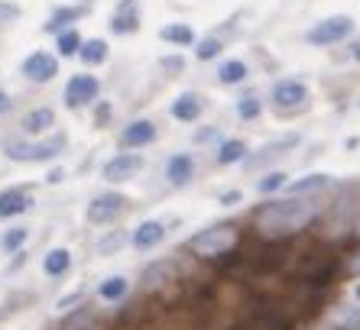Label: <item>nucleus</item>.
<instances>
[{
	"label": "nucleus",
	"mask_w": 360,
	"mask_h": 330,
	"mask_svg": "<svg viewBox=\"0 0 360 330\" xmlns=\"http://www.w3.org/2000/svg\"><path fill=\"white\" fill-rule=\"evenodd\" d=\"M221 49H224V46H221V39H205V42H198V46H195V55H198L201 62H208V58H214Z\"/></svg>",
	"instance_id": "nucleus-33"
},
{
	"label": "nucleus",
	"mask_w": 360,
	"mask_h": 330,
	"mask_svg": "<svg viewBox=\"0 0 360 330\" xmlns=\"http://www.w3.org/2000/svg\"><path fill=\"white\" fill-rule=\"evenodd\" d=\"M124 243H127V233L124 230H114V233H108V237L98 243V253H101V256H114Z\"/></svg>",
	"instance_id": "nucleus-28"
},
{
	"label": "nucleus",
	"mask_w": 360,
	"mask_h": 330,
	"mask_svg": "<svg viewBox=\"0 0 360 330\" xmlns=\"http://www.w3.org/2000/svg\"><path fill=\"white\" fill-rule=\"evenodd\" d=\"M98 295L104 298V301H120V298L127 295V279L124 275H110V279H104L101 282V289H98Z\"/></svg>",
	"instance_id": "nucleus-25"
},
{
	"label": "nucleus",
	"mask_w": 360,
	"mask_h": 330,
	"mask_svg": "<svg viewBox=\"0 0 360 330\" xmlns=\"http://www.w3.org/2000/svg\"><path fill=\"white\" fill-rule=\"evenodd\" d=\"M91 317H94V314L88 311V308H78L72 317H65V321H62V330H84L88 324H91Z\"/></svg>",
	"instance_id": "nucleus-30"
},
{
	"label": "nucleus",
	"mask_w": 360,
	"mask_h": 330,
	"mask_svg": "<svg viewBox=\"0 0 360 330\" xmlns=\"http://www.w3.org/2000/svg\"><path fill=\"white\" fill-rule=\"evenodd\" d=\"M98 91H101V84L94 74H75V78L65 84V104L72 110L84 107V104H91V100L98 98Z\"/></svg>",
	"instance_id": "nucleus-7"
},
{
	"label": "nucleus",
	"mask_w": 360,
	"mask_h": 330,
	"mask_svg": "<svg viewBox=\"0 0 360 330\" xmlns=\"http://www.w3.org/2000/svg\"><path fill=\"white\" fill-rule=\"evenodd\" d=\"M179 275V269H176V263L172 259H162V263H153L146 272H143V285L146 289H156V285H162V282H169V279H176Z\"/></svg>",
	"instance_id": "nucleus-16"
},
{
	"label": "nucleus",
	"mask_w": 360,
	"mask_h": 330,
	"mask_svg": "<svg viewBox=\"0 0 360 330\" xmlns=\"http://www.w3.org/2000/svg\"><path fill=\"white\" fill-rule=\"evenodd\" d=\"M198 114H201L198 94H182V98H176V104H172V117H176V120H182V124L198 120Z\"/></svg>",
	"instance_id": "nucleus-19"
},
{
	"label": "nucleus",
	"mask_w": 360,
	"mask_h": 330,
	"mask_svg": "<svg viewBox=\"0 0 360 330\" xmlns=\"http://www.w3.org/2000/svg\"><path fill=\"white\" fill-rule=\"evenodd\" d=\"M82 301V291H75V295H65V298H59V311H72V308Z\"/></svg>",
	"instance_id": "nucleus-36"
},
{
	"label": "nucleus",
	"mask_w": 360,
	"mask_h": 330,
	"mask_svg": "<svg viewBox=\"0 0 360 330\" xmlns=\"http://www.w3.org/2000/svg\"><path fill=\"white\" fill-rule=\"evenodd\" d=\"M160 36L166 42H172V46H192L195 42V29L192 26H185V23H169L160 29Z\"/></svg>",
	"instance_id": "nucleus-21"
},
{
	"label": "nucleus",
	"mask_w": 360,
	"mask_h": 330,
	"mask_svg": "<svg viewBox=\"0 0 360 330\" xmlns=\"http://www.w3.org/2000/svg\"><path fill=\"white\" fill-rule=\"evenodd\" d=\"M309 100V88L302 81H276L273 84V104L279 110H292V107H302Z\"/></svg>",
	"instance_id": "nucleus-10"
},
{
	"label": "nucleus",
	"mask_w": 360,
	"mask_h": 330,
	"mask_svg": "<svg viewBox=\"0 0 360 330\" xmlns=\"http://www.w3.org/2000/svg\"><path fill=\"white\" fill-rule=\"evenodd\" d=\"M321 188H328V175H309V178H299L292 185L295 194H302V191H321Z\"/></svg>",
	"instance_id": "nucleus-31"
},
{
	"label": "nucleus",
	"mask_w": 360,
	"mask_h": 330,
	"mask_svg": "<svg viewBox=\"0 0 360 330\" xmlns=\"http://www.w3.org/2000/svg\"><path fill=\"white\" fill-rule=\"evenodd\" d=\"M82 62L84 65H101L104 58H108V42L104 39H88V42H82Z\"/></svg>",
	"instance_id": "nucleus-22"
},
{
	"label": "nucleus",
	"mask_w": 360,
	"mask_h": 330,
	"mask_svg": "<svg viewBox=\"0 0 360 330\" xmlns=\"http://www.w3.org/2000/svg\"><path fill=\"white\" fill-rule=\"evenodd\" d=\"M127 198L117 194V191H108V194H98V198L88 204V220L91 223H110L114 217L124 214Z\"/></svg>",
	"instance_id": "nucleus-6"
},
{
	"label": "nucleus",
	"mask_w": 360,
	"mask_h": 330,
	"mask_svg": "<svg viewBox=\"0 0 360 330\" xmlns=\"http://www.w3.org/2000/svg\"><path fill=\"white\" fill-rule=\"evenodd\" d=\"M62 146H65V136H52V140L46 143H7V159H13V162H46V159H56L62 152Z\"/></svg>",
	"instance_id": "nucleus-3"
},
{
	"label": "nucleus",
	"mask_w": 360,
	"mask_h": 330,
	"mask_svg": "<svg viewBox=\"0 0 360 330\" xmlns=\"http://www.w3.org/2000/svg\"><path fill=\"white\" fill-rule=\"evenodd\" d=\"M354 298H357V301H360V285H357V289H354Z\"/></svg>",
	"instance_id": "nucleus-44"
},
{
	"label": "nucleus",
	"mask_w": 360,
	"mask_h": 330,
	"mask_svg": "<svg viewBox=\"0 0 360 330\" xmlns=\"http://www.w3.org/2000/svg\"><path fill=\"white\" fill-rule=\"evenodd\" d=\"M56 49H59L62 58L78 55V52H82V36H78L75 29H65V33H59V39H56Z\"/></svg>",
	"instance_id": "nucleus-26"
},
{
	"label": "nucleus",
	"mask_w": 360,
	"mask_h": 330,
	"mask_svg": "<svg viewBox=\"0 0 360 330\" xmlns=\"http://www.w3.org/2000/svg\"><path fill=\"white\" fill-rule=\"evenodd\" d=\"M351 55L360 62V36H357V39H354V46H351Z\"/></svg>",
	"instance_id": "nucleus-42"
},
{
	"label": "nucleus",
	"mask_w": 360,
	"mask_h": 330,
	"mask_svg": "<svg viewBox=\"0 0 360 330\" xmlns=\"http://www.w3.org/2000/svg\"><path fill=\"white\" fill-rule=\"evenodd\" d=\"M26 237H30V233H26V227H13V230L4 233L0 246H4V253H17V249L26 243Z\"/></svg>",
	"instance_id": "nucleus-29"
},
{
	"label": "nucleus",
	"mask_w": 360,
	"mask_h": 330,
	"mask_svg": "<svg viewBox=\"0 0 360 330\" xmlns=\"http://www.w3.org/2000/svg\"><path fill=\"white\" fill-rule=\"evenodd\" d=\"M7 110H10V98L0 91V114H7Z\"/></svg>",
	"instance_id": "nucleus-41"
},
{
	"label": "nucleus",
	"mask_w": 360,
	"mask_h": 330,
	"mask_svg": "<svg viewBox=\"0 0 360 330\" xmlns=\"http://www.w3.org/2000/svg\"><path fill=\"white\" fill-rule=\"evenodd\" d=\"M108 117H110V107H108V104H101V107H98V126L108 124Z\"/></svg>",
	"instance_id": "nucleus-39"
},
{
	"label": "nucleus",
	"mask_w": 360,
	"mask_h": 330,
	"mask_svg": "<svg viewBox=\"0 0 360 330\" xmlns=\"http://www.w3.org/2000/svg\"><path fill=\"white\" fill-rule=\"evenodd\" d=\"M247 65H243L240 58H231V62H224V65L218 68V81L221 84H240L243 78H247Z\"/></svg>",
	"instance_id": "nucleus-23"
},
{
	"label": "nucleus",
	"mask_w": 360,
	"mask_h": 330,
	"mask_svg": "<svg viewBox=\"0 0 360 330\" xmlns=\"http://www.w3.org/2000/svg\"><path fill=\"white\" fill-rule=\"evenodd\" d=\"M237 243V230L234 223H211L205 230H198L192 239H188V249H192L195 256H205V259H214L221 253Z\"/></svg>",
	"instance_id": "nucleus-2"
},
{
	"label": "nucleus",
	"mask_w": 360,
	"mask_h": 330,
	"mask_svg": "<svg viewBox=\"0 0 360 330\" xmlns=\"http://www.w3.org/2000/svg\"><path fill=\"white\" fill-rule=\"evenodd\" d=\"M240 159H247V143L243 140L221 143V149H218V162L221 165H234V162H240Z\"/></svg>",
	"instance_id": "nucleus-24"
},
{
	"label": "nucleus",
	"mask_w": 360,
	"mask_h": 330,
	"mask_svg": "<svg viewBox=\"0 0 360 330\" xmlns=\"http://www.w3.org/2000/svg\"><path fill=\"white\" fill-rule=\"evenodd\" d=\"M263 110V100L257 98V94H243L240 100H237V114H240V120H257Z\"/></svg>",
	"instance_id": "nucleus-27"
},
{
	"label": "nucleus",
	"mask_w": 360,
	"mask_h": 330,
	"mask_svg": "<svg viewBox=\"0 0 360 330\" xmlns=\"http://www.w3.org/2000/svg\"><path fill=\"white\" fill-rule=\"evenodd\" d=\"M20 4H10V0H0V23H13V20H20Z\"/></svg>",
	"instance_id": "nucleus-35"
},
{
	"label": "nucleus",
	"mask_w": 360,
	"mask_h": 330,
	"mask_svg": "<svg viewBox=\"0 0 360 330\" xmlns=\"http://www.w3.org/2000/svg\"><path fill=\"white\" fill-rule=\"evenodd\" d=\"M195 140H198V143H208V140H218V130H198V133H195Z\"/></svg>",
	"instance_id": "nucleus-38"
},
{
	"label": "nucleus",
	"mask_w": 360,
	"mask_h": 330,
	"mask_svg": "<svg viewBox=\"0 0 360 330\" xmlns=\"http://www.w3.org/2000/svg\"><path fill=\"white\" fill-rule=\"evenodd\" d=\"M331 327L335 330H360V308L357 305H341L331 311Z\"/></svg>",
	"instance_id": "nucleus-20"
},
{
	"label": "nucleus",
	"mask_w": 360,
	"mask_h": 330,
	"mask_svg": "<svg viewBox=\"0 0 360 330\" xmlns=\"http://www.w3.org/2000/svg\"><path fill=\"white\" fill-rule=\"evenodd\" d=\"M52 124H56V110L52 107H36L23 117V124L20 126H23V133H30V136H39V133H46Z\"/></svg>",
	"instance_id": "nucleus-14"
},
{
	"label": "nucleus",
	"mask_w": 360,
	"mask_h": 330,
	"mask_svg": "<svg viewBox=\"0 0 360 330\" xmlns=\"http://www.w3.org/2000/svg\"><path fill=\"white\" fill-rule=\"evenodd\" d=\"M140 29V0H120L117 10L110 13V33L127 36Z\"/></svg>",
	"instance_id": "nucleus-8"
},
{
	"label": "nucleus",
	"mask_w": 360,
	"mask_h": 330,
	"mask_svg": "<svg viewBox=\"0 0 360 330\" xmlns=\"http://www.w3.org/2000/svg\"><path fill=\"white\" fill-rule=\"evenodd\" d=\"M354 272H360V256H357V259H354Z\"/></svg>",
	"instance_id": "nucleus-43"
},
{
	"label": "nucleus",
	"mask_w": 360,
	"mask_h": 330,
	"mask_svg": "<svg viewBox=\"0 0 360 330\" xmlns=\"http://www.w3.org/2000/svg\"><path fill=\"white\" fill-rule=\"evenodd\" d=\"M59 74V62H56V55H49V52H33V55H26L23 62V78L33 84H46L52 81Z\"/></svg>",
	"instance_id": "nucleus-5"
},
{
	"label": "nucleus",
	"mask_w": 360,
	"mask_h": 330,
	"mask_svg": "<svg viewBox=\"0 0 360 330\" xmlns=\"http://www.w3.org/2000/svg\"><path fill=\"white\" fill-rule=\"evenodd\" d=\"M162 239H166V227H162L160 220H143L134 233V246L136 249H153V246H160Z\"/></svg>",
	"instance_id": "nucleus-12"
},
{
	"label": "nucleus",
	"mask_w": 360,
	"mask_h": 330,
	"mask_svg": "<svg viewBox=\"0 0 360 330\" xmlns=\"http://www.w3.org/2000/svg\"><path fill=\"white\" fill-rule=\"evenodd\" d=\"M156 140V126L150 120H134V124L124 130V146L136 149V146H146V143Z\"/></svg>",
	"instance_id": "nucleus-15"
},
{
	"label": "nucleus",
	"mask_w": 360,
	"mask_h": 330,
	"mask_svg": "<svg viewBox=\"0 0 360 330\" xmlns=\"http://www.w3.org/2000/svg\"><path fill=\"white\" fill-rule=\"evenodd\" d=\"M351 33H354V20L344 17V13H338V17H328V20H321V23L311 26L309 42L311 46H335V42L347 39Z\"/></svg>",
	"instance_id": "nucleus-4"
},
{
	"label": "nucleus",
	"mask_w": 360,
	"mask_h": 330,
	"mask_svg": "<svg viewBox=\"0 0 360 330\" xmlns=\"http://www.w3.org/2000/svg\"><path fill=\"white\" fill-rule=\"evenodd\" d=\"M285 182H289V175H285V172H269L266 178H260V185H257V188H260L263 194H269V191L285 188Z\"/></svg>",
	"instance_id": "nucleus-32"
},
{
	"label": "nucleus",
	"mask_w": 360,
	"mask_h": 330,
	"mask_svg": "<svg viewBox=\"0 0 360 330\" xmlns=\"http://www.w3.org/2000/svg\"><path fill=\"white\" fill-rule=\"evenodd\" d=\"M140 172H143V156H136V152L114 156L104 165V178H108V182H130V178Z\"/></svg>",
	"instance_id": "nucleus-9"
},
{
	"label": "nucleus",
	"mask_w": 360,
	"mask_h": 330,
	"mask_svg": "<svg viewBox=\"0 0 360 330\" xmlns=\"http://www.w3.org/2000/svg\"><path fill=\"white\" fill-rule=\"evenodd\" d=\"M166 175H169V182L176 185V188H182V185H188L192 182V175H195V162H192V156H172L169 159V165H166Z\"/></svg>",
	"instance_id": "nucleus-13"
},
{
	"label": "nucleus",
	"mask_w": 360,
	"mask_h": 330,
	"mask_svg": "<svg viewBox=\"0 0 360 330\" xmlns=\"http://www.w3.org/2000/svg\"><path fill=\"white\" fill-rule=\"evenodd\" d=\"M240 198H243V194H240V191H224V194H221V204H224V207H234V204H240Z\"/></svg>",
	"instance_id": "nucleus-37"
},
{
	"label": "nucleus",
	"mask_w": 360,
	"mask_h": 330,
	"mask_svg": "<svg viewBox=\"0 0 360 330\" xmlns=\"http://www.w3.org/2000/svg\"><path fill=\"white\" fill-rule=\"evenodd\" d=\"M160 68L166 74H182L185 72V58L182 55H162L160 58Z\"/></svg>",
	"instance_id": "nucleus-34"
},
{
	"label": "nucleus",
	"mask_w": 360,
	"mask_h": 330,
	"mask_svg": "<svg viewBox=\"0 0 360 330\" xmlns=\"http://www.w3.org/2000/svg\"><path fill=\"white\" fill-rule=\"evenodd\" d=\"M321 214V201L319 198H279V201H266V204L257 207L253 223L260 227V233L279 239V237H292V233L305 230L315 217Z\"/></svg>",
	"instance_id": "nucleus-1"
},
{
	"label": "nucleus",
	"mask_w": 360,
	"mask_h": 330,
	"mask_svg": "<svg viewBox=\"0 0 360 330\" xmlns=\"http://www.w3.org/2000/svg\"><path fill=\"white\" fill-rule=\"evenodd\" d=\"M88 13V7H59L52 13V20L46 23V33H62L65 26H72L75 20H82Z\"/></svg>",
	"instance_id": "nucleus-18"
},
{
	"label": "nucleus",
	"mask_w": 360,
	"mask_h": 330,
	"mask_svg": "<svg viewBox=\"0 0 360 330\" xmlns=\"http://www.w3.org/2000/svg\"><path fill=\"white\" fill-rule=\"evenodd\" d=\"M33 207V198L26 194V191H0V217H17V214H26Z\"/></svg>",
	"instance_id": "nucleus-11"
},
{
	"label": "nucleus",
	"mask_w": 360,
	"mask_h": 330,
	"mask_svg": "<svg viewBox=\"0 0 360 330\" xmlns=\"http://www.w3.org/2000/svg\"><path fill=\"white\" fill-rule=\"evenodd\" d=\"M62 178H65V172H62V169H52V172H49V182L52 185H59Z\"/></svg>",
	"instance_id": "nucleus-40"
},
{
	"label": "nucleus",
	"mask_w": 360,
	"mask_h": 330,
	"mask_svg": "<svg viewBox=\"0 0 360 330\" xmlns=\"http://www.w3.org/2000/svg\"><path fill=\"white\" fill-rule=\"evenodd\" d=\"M68 265H72V253H68L65 246L49 249V253H46V259H42V269H46V275H52V279L65 275Z\"/></svg>",
	"instance_id": "nucleus-17"
}]
</instances>
